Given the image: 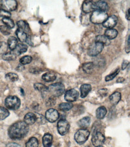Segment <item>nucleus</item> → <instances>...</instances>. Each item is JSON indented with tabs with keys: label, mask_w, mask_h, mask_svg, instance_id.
Segmentation results:
<instances>
[{
	"label": "nucleus",
	"mask_w": 130,
	"mask_h": 147,
	"mask_svg": "<svg viewBox=\"0 0 130 147\" xmlns=\"http://www.w3.org/2000/svg\"><path fill=\"white\" fill-rule=\"evenodd\" d=\"M29 127L24 121H18L12 124L8 130L9 136L11 139H21L27 135Z\"/></svg>",
	"instance_id": "obj_1"
},
{
	"label": "nucleus",
	"mask_w": 130,
	"mask_h": 147,
	"mask_svg": "<svg viewBox=\"0 0 130 147\" xmlns=\"http://www.w3.org/2000/svg\"><path fill=\"white\" fill-rule=\"evenodd\" d=\"M108 18V15L105 11L95 10L90 16V21L95 24H103Z\"/></svg>",
	"instance_id": "obj_2"
},
{
	"label": "nucleus",
	"mask_w": 130,
	"mask_h": 147,
	"mask_svg": "<svg viewBox=\"0 0 130 147\" xmlns=\"http://www.w3.org/2000/svg\"><path fill=\"white\" fill-rule=\"evenodd\" d=\"M5 106L10 110H17L21 106V100L16 96H9L5 100Z\"/></svg>",
	"instance_id": "obj_3"
},
{
	"label": "nucleus",
	"mask_w": 130,
	"mask_h": 147,
	"mask_svg": "<svg viewBox=\"0 0 130 147\" xmlns=\"http://www.w3.org/2000/svg\"><path fill=\"white\" fill-rule=\"evenodd\" d=\"M89 136L90 132L88 129H86V128H81V129L78 130L76 132L75 136H74V138H75V141L77 144L82 145L87 141Z\"/></svg>",
	"instance_id": "obj_4"
},
{
	"label": "nucleus",
	"mask_w": 130,
	"mask_h": 147,
	"mask_svg": "<svg viewBox=\"0 0 130 147\" xmlns=\"http://www.w3.org/2000/svg\"><path fill=\"white\" fill-rule=\"evenodd\" d=\"M65 88L63 84L57 83L51 84L48 87V91L54 96H60L65 92Z\"/></svg>",
	"instance_id": "obj_5"
},
{
	"label": "nucleus",
	"mask_w": 130,
	"mask_h": 147,
	"mask_svg": "<svg viewBox=\"0 0 130 147\" xmlns=\"http://www.w3.org/2000/svg\"><path fill=\"white\" fill-rule=\"evenodd\" d=\"M104 45L100 42H95L91 45L88 50V54L91 57H95L103 50Z\"/></svg>",
	"instance_id": "obj_6"
},
{
	"label": "nucleus",
	"mask_w": 130,
	"mask_h": 147,
	"mask_svg": "<svg viewBox=\"0 0 130 147\" xmlns=\"http://www.w3.org/2000/svg\"><path fill=\"white\" fill-rule=\"evenodd\" d=\"M105 140H106V138H105L104 135L100 131L96 130L94 132V133H93L92 138V142L94 146H102V145L105 142Z\"/></svg>",
	"instance_id": "obj_7"
},
{
	"label": "nucleus",
	"mask_w": 130,
	"mask_h": 147,
	"mask_svg": "<svg viewBox=\"0 0 130 147\" xmlns=\"http://www.w3.org/2000/svg\"><path fill=\"white\" fill-rule=\"evenodd\" d=\"M69 123L66 119H60L57 123V130L61 136H64L69 130Z\"/></svg>",
	"instance_id": "obj_8"
},
{
	"label": "nucleus",
	"mask_w": 130,
	"mask_h": 147,
	"mask_svg": "<svg viewBox=\"0 0 130 147\" xmlns=\"http://www.w3.org/2000/svg\"><path fill=\"white\" fill-rule=\"evenodd\" d=\"M45 118L49 122H54L59 118V113L57 110L49 109L45 113Z\"/></svg>",
	"instance_id": "obj_9"
},
{
	"label": "nucleus",
	"mask_w": 130,
	"mask_h": 147,
	"mask_svg": "<svg viewBox=\"0 0 130 147\" xmlns=\"http://www.w3.org/2000/svg\"><path fill=\"white\" fill-rule=\"evenodd\" d=\"M79 96L78 92L75 89H70L66 92L65 94V99L66 101L72 102L75 101Z\"/></svg>",
	"instance_id": "obj_10"
},
{
	"label": "nucleus",
	"mask_w": 130,
	"mask_h": 147,
	"mask_svg": "<svg viewBox=\"0 0 130 147\" xmlns=\"http://www.w3.org/2000/svg\"><path fill=\"white\" fill-rule=\"evenodd\" d=\"M1 2L3 9L10 11H14L17 9L18 3L15 0H5V1H2Z\"/></svg>",
	"instance_id": "obj_11"
},
{
	"label": "nucleus",
	"mask_w": 130,
	"mask_h": 147,
	"mask_svg": "<svg viewBox=\"0 0 130 147\" xmlns=\"http://www.w3.org/2000/svg\"><path fill=\"white\" fill-rule=\"evenodd\" d=\"M117 21H118V19L116 16L111 15L108 17L107 20L102 24V26L104 27L107 28H113L116 26Z\"/></svg>",
	"instance_id": "obj_12"
},
{
	"label": "nucleus",
	"mask_w": 130,
	"mask_h": 147,
	"mask_svg": "<svg viewBox=\"0 0 130 147\" xmlns=\"http://www.w3.org/2000/svg\"><path fill=\"white\" fill-rule=\"evenodd\" d=\"M82 10L85 13H89L96 10L95 4L92 1H85L82 5Z\"/></svg>",
	"instance_id": "obj_13"
},
{
	"label": "nucleus",
	"mask_w": 130,
	"mask_h": 147,
	"mask_svg": "<svg viewBox=\"0 0 130 147\" xmlns=\"http://www.w3.org/2000/svg\"><path fill=\"white\" fill-rule=\"evenodd\" d=\"M109 100L111 105L116 106L121 100V94L119 92H116L109 96Z\"/></svg>",
	"instance_id": "obj_14"
},
{
	"label": "nucleus",
	"mask_w": 130,
	"mask_h": 147,
	"mask_svg": "<svg viewBox=\"0 0 130 147\" xmlns=\"http://www.w3.org/2000/svg\"><path fill=\"white\" fill-rule=\"evenodd\" d=\"M94 4L96 10H100L106 12L108 9L107 3L104 1H98L94 3Z\"/></svg>",
	"instance_id": "obj_15"
},
{
	"label": "nucleus",
	"mask_w": 130,
	"mask_h": 147,
	"mask_svg": "<svg viewBox=\"0 0 130 147\" xmlns=\"http://www.w3.org/2000/svg\"><path fill=\"white\" fill-rule=\"evenodd\" d=\"M57 78L56 74L54 72H48L42 75V78L45 82H51L54 81Z\"/></svg>",
	"instance_id": "obj_16"
},
{
	"label": "nucleus",
	"mask_w": 130,
	"mask_h": 147,
	"mask_svg": "<svg viewBox=\"0 0 130 147\" xmlns=\"http://www.w3.org/2000/svg\"><path fill=\"white\" fill-rule=\"evenodd\" d=\"M24 122L27 125H33L36 122V116L35 113H28L24 116Z\"/></svg>",
	"instance_id": "obj_17"
},
{
	"label": "nucleus",
	"mask_w": 130,
	"mask_h": 147,
	"mask_svg": "<svg viewBox=\"0 0 130 147\" xmlns=\"http://www.w3.org/2000/svg\"><path fill=\"white\" fill-rule=\"evenodd\" d=\"M18 44V39L14 36H10L9 38L7 40V45L9 48L12 51L15 50V49L17 47Z\"/></svg>",
	"instance_id": "obj_18"
},
{
	"label": "nucleus",
	"mask_w": 130,
	"mask_h": 147,
	"mask_svg": "<svg viewBox=\"0 0 130 147\" xmlns=\"http://www.w3.org/2000/svg\"><path fill=\"white\" fill-rule=\"evenodd\" d=\"M92 86L89 84H84L80 87V92H81V97L85 98L91 91Z\"/></svg>",
	"instance_id": "obj_19"
},
{
	"label": "nucleus",
	"mask_w": 130,
	"mask_h": 147,
	"mask_svg": "<svg viewBox=\"0 0 130 147\" xmlns=\"http://www.w3.org/2000/svg\"><path fill=\"white\" fill-rule=\"evenodd\" d=\"M43 145L44 147H51L53 144V136L49 133H46L43 137Z\"/></svg>",
	"instance_id": "obj_20"
},
{
	"label": "nucleus",
	"mask_w": 130,
	"mask_h": 147,
	"mask_svg": "<svg viewBox=\"0 0 130 147\" xmlns=\"http://www.w3.org/2000/svg\"><path fill=\"white\" fill-rule=\"evenodd\" d=\"M117 34H118V32L116 30L113 29V28H108L107 30H106L105 32V36H106L107 38L110 39H114L116 38V36H117Z\"/></svg>",
	"instance_id": "obj_21"
},
{
	"label": "nucleus",
	"mask_w": 130,
	"mask_h": 147,
	"mask_svg": "<svg viewBox=\"0 0 130 147\" xmlns=\"http://www.w3.org/2000/svg\"><path fill=\"white\" fill-rule=\"evenodd\" d=\"M107 111L104 106H101L97 109L96 111V116L99 119H102L107 115Z\"/></svg>",
	"instance_id": "obj_22"
},
{
	"label": "nucleus",
	"mask_w": 130,
	"mask_h": 147,
	"mask_svg": "<svg viewBox=\"0 0 130 147\" xmlns=\"http://www.w3.org/2000/svg\"><path fill=\"white\" fill-rule=\"evenodd\" d=\"M18 27L20 30H22V31L26 32V33L30 31V27L28 23L26 21L20 20L17 22Z\"/></svg>",
	"instance_id": "obj_23"
},
{
	"label": "nucleus",
	"mask_w": 130,
	"mask_h": 147,
	"mask_svg": "<svg viewBox=\"0 0 130 147\" xmlns=\"http://www.w3.org/2000/svg\"><path fill=\"white\" fill-rule=\"evenodd\" d=\"M28 50V46H27L26 44H23V43H20L18 44L17 45L16 48L15 49V53L16 55H21L23 53H26Z\"/></svg>",
	"instance_id": "obj_24"
},
{
	"label": "nucleus",
	"mask_w": 130,
	"mask_h": 147,
	"mask_svg": "<svg viewBox=\"0 0 130 147\" xmlns=\"http://www.w3.org/2000/svg\"><path fill=\"white\" fill-rule=\"evenodd\" d=\"M90 123V118L89 117H84L83 118L81 119L78 121V125L79 127L82 128H88Z\"/></svg>",
	"instance_id": "obj_25"
},
{
	"label": "nucleus",
	"mask_w": 130,
	"mask_h": 147,
	"mask_svg": "<svg viewBox=\"0 0 130 147\" xmlns=\"http://www.w3.org/2000/svg\"><path fill=\"white\" fill-rule=\"evenodd\" d=\"M16 34L18 37V39L20 41H21V42H25L27 41V39L28 38V36L27 34L24 32L22 30H20L19 28H18L16 31Z\"/></svg>",
	"instance_id": "obj_26"
},
{
	"label": "nucleus",
	"mask_w": 130,
	"mask_h": 147,
	"mask_svg": "<svg viewBox=\"0 0 130 147\" xmlns=\"http://www.w3.org/2000/svg\"><path fill=\"white\" fill-rule=\"evenodd\" d=\"M96 42H100L104 45L108 46L110 44V39H108L105 35H98L96 37L95 39Z\"/></svg>",
	"instance_id": "obj_27"
},
{
	"label": "nucleus",
	"mask_w": 130,
	"mask_h": 147,
	"mask_svg": "<svg viewBox=\"0 0 130 147\" xmlns=\"http://www.w3.org/2000/svg\"><path fill=\"white\" fill-rule=\"evenodd\" d=\"M17 57L16 54L13 51H9L3 55V59L5 61H14Z\"/></svg>",
	"instance_id": "obj_28"
},
{
	"label": "nucleus",
	"mask_w": 130,
	"mask_h": 147,
	"mask_svg": "<svg viewBox=\"0 0 130 147\" xmlns=\"http://www.w3.org/2000/svg\"><path fill=\"white\" fill-rule=\"evenodd\" d=\"M95 64L93 62L85 63L82 65V68L83 71L87 74H90L92 72L94 69Z\"/></svg>",
	"instance_id": "obj_29"
},
{
	"label": "nucleus",
	"mask_w": 130,
	"mask_h": 147,
	"mask_svg": "<svg viewBox=\"0 0 130 147\" xmlns=\"http://www.w3.org/2000/svg\"><path fill=\"white\" fill-rule=\"evenodd\" d=\"M34 88L36 90H38L42 93H45L48 91V87L46 86L45 85L40 83H36L34 84Z\"/></svg>",
	"instance_id": "obj_30"
},
{
	"label": "nucleus",
	"mask_w": 130,
	"mask_h": 147,
	"mask_svg": "<svg viewBox=\"0 0 130 147\" xmlns=\"http://www.w3.org/2000/svg\"><path fill=\"white\" fill-rule=\"evenodd\" d=\"M59 109L61 111H68V110H71L73 107V104L71 102H62L60 104V105L59 106Z\"/></svg>",
	"instance_id": "obj_31"
},
{
	"label": "nucleus",
	"mask_w": 130,
	"mask_h": 147,
	"mask_svg": "<svg viewBox=\"0 0 130 147\" xmlns=\"http://www.w3.org/2000/svg\"><path fill=\"white\" fill-rule=\"evenodd\" d=\"M26 147H38L39 142L38 140L34 137L31 138L26 143Z\"/></svg>",
	"instance_id": "obj_32"
},
{
	"label": "nucleus",
	"mask_w": 130,
	"mask_h": 147,
	"mask_svg": "<svg viewBox=\"0 0 130 147\" xmlns=\"http://www.w3.org/2000/svg\"><path fill=\"white\" fill-rule=\"evenodd\" d=\"M2 21L4 26L8 27L9 28H13L15 27V23L13 20H12L10 18H4L2 19Z\"/></svg>",
	"instance_id": "obj_33"
},
{
	"label": "nucleus",
	"mask_w": 130,
	"mask_h": 147,
	"mask_svg": "<svg viewBox=\"0 0 130 147\" xmlns=\"http://www.w3.org/2000/svg\"><path fill=\"white\" fill-rule=\"evenodd\" d=\"M5 78L9 81L15 82H16L18 80V79H19V77H18V76L15 73L9 72V73H7V74L5 75Z\"/></svg>",
	"instance_id": "obj_34"
},
{
	"label": "nucleus",
	"mask_w": 130,
	"mask_h": 147,
	"mask_svg": "<svg viewBox=\"0 0 130 147\" xmlns=\"http://www.w3.org/2000/svg\"><path fill=\"white\" fill-rule=\"evenodd\" d=\"M9 110L3 107L0 106V119L4 120L9 116Z\"/></svg>",
	"instance_id": "obj_35"
},
{
	"label": "nucleus",
	"mask_w": 130,
	"mask_h": 147,
	"mask_svg": "<svg viewBox=\"0 0 130 147\" xmlns=\"http://www.w3.org/2000/svg\"><path fill=\"white\" fill-rule=\"evenodd\" d=\"M9 47L5 42H0V54H4L8 52Z\"/></svg>",
	"instance_id": "obj_36"
},
{
	"label": "nucleus",
	"mask_w": 130,
	"mask_h": 147,
	"mask_svg": "<svg viewBox=\"0 0 130 147\" xmlns=\"http://www.w3.org/2000/svg\"><path fill=\"white\" fill-rule=\"evenodd\" d=\"M32 60H33V59H32V56H25L20 59V62L21 65H27V64L30 63L32 62Z\"/></svg>",
	"instance_id": "obj_37"
},
{
	"label": "nucleus",
	"mask_w": 130,
	"mask_h": 147,
	"mask_svg": "<svg viewBox=\"0 0 130 147\" xmlns=\"http://www.w3.org/2000/svg\"><path fill=\"white\" fill-rule=\"evenodd\" d=\"M119 72H120V69L119 68L117 69L114 72H113L112 74H109L106 77V78H105L106 79V81L109 82L110 80H112L113 79H114L117 76V75L118 74Z\"/></svg>",
	"instance_id": "obj_38"
},
{
	"label": "nucleus",
	"mask_w": 130,
	"mask_h": 147,
	"mask_svg": "<svg viewBox=\"0 0 130 147\" xmlns=\"http://www.w3.org/2000/svg\"><path fill=\"white\" fill-rule=\"evenodd\" d=\"M36 116V121L40 124H44L46 122V118H44V116L39 113H35Z\"/></svg>",
	"instance_id": "obj_39"
},
{
	"label": "nucleus",
	"mask_w": 130,
	"mask_h": 147,
	"mask_svg": "<svg viewBox=\"0 0 130 147\" xmlns=\"http://www.w3.org/2000/svg\"><path fill=\"white\" fill-rule=\"evenodd\" d=\"M0 32L4 35L8 36L10 34V28L5 26H0Z\"/></svg>",
	"instance_id": "obj_40"
},
{
	"label": "nucleus",
	"mask_w": 130,
	"mask_h": 147,
	"mask_svg": "<svg viewBox=\"0 0 130 147\" xmlns=\"http://www.w3.org/2000/svg\"><path fill=\"white\" fill-rule=\"evenodd\" d=\"M11 16V13L10 11H8L4 9H0V17L4 18H10Z\"/></svg>",
	"instance_id": "obj_41"
},
{
	"label": "nucleus",
	"mask_w": 130,
	"mask_h": 147,
	"mask_svg": "<svg viewBox=\"0 0 130 147\" xmlns=\"http://www.w3.org/2000/svg\"><path fill=\"white\" fill-rule=\"evenodd\" d=\"M55 104V96H53L52 97L49 98L48 101L46 102V106L48 107H51L53 106H54Z\"/></svg>",
	"instance_id": "obj_42"
},
{
	"label": "nucleus",
	"mask_w": 130,
	"mask_h": 147,
	"mask_svg": "<svg viewBox=\"0 0 130 147\" xmlns=\"http://www.w3.org/2000/svg\"><path fill=\"white\" fill-rule=\"evenodd\" d=\"M125 52L127 53H130V34L128 36V40L127 42V44L125 46Z\"/></svg>",
	"instance_id": "obj_43"
},
{
	"label": "nucleus",
	"mask_w": 130,
	"mask_h": 147,
	"mask_svg": "<svg viewBox=\"0 0 130 147\" xmlns=\"http://www.w3.org/2000/svg\"><path fill=\"white\" fill-rule=\"evenodd\" d=\"M128 64H129L128 61L125 60H123L122 63V70H125L127 68V67L128 66Z\"/></svg>",
	"instance_id": "obj_44"
},
{
	"label": "nucleus",
	"mask_w": 130,
	"mask_h": 147,
	"mask_svg": "<svg viewBox=\"0 0 130 147\" xmlns=\"http://www.w3.org/2000/svg\"><path fill=\"white\" fill-rule=\"evenodd\" d=\"M99 93L102 96H106L107 95V90L106 89H101L99 91Z\"/></svg>",
	"instance_id": "obj_45"
},
{
	"label": "nucleus",
	"mask_w": 130,
	"mask_h": 147,
	"mask_svg": "<svg viewBox=\"0 0 130 147\" xmlns=\"http://www.w3.org/2000/svg\"><path fill=\"white\" fill-rule=\"evenodd\" d=\"M6 147H21V146L19 144H18L11 142V143H9L7 145H6Z\"/></svg>",
	"instance_id": "obj_46"
},
{
	"label": "nucleus",
	"mask_w": 130,
	"mask_h": 147,
	"mask_svg": "<svg viewBox=\"0 0 130 147\" xmlns=\"http://www.w3.org/2000/svg\"><path fill=\"white\" fill-rule=\"evenodd\" d=\"M126 18L128 21H130V8L128 9L126 13Z\"/></svg>",
	"instance_id": "obj_47"
},
{
	"label": "nucleus",
	"mask_w": 130,
	"mask_h": 147,
	"mask_svg": "<svg viewBox=\"0 0 130 147\" xmlns=\"http://www.w3.org/2000/svg\"><path fill=\"white\" fill-rule=\"evenodd\" d=\"M124 81H125V79L123 78V77H119L116 80V82L118 83H123Z\"/></svg>",
	"instance_id": "obj_48"
},
{
	"label": "nucleus",
	"mask_w": 130,
	"mask_h": 147,
	"mask_svg": "<svg viewBox=\"0 0 130 147\" xmlns=\"http://www.w3.org/2000/svg\"><path fill=\"white\" fill-rule=\"evenodd\" d=\"M24 65H18V66L17 67V71H22V70H24Z\"/></svg>",
	"instance_id": "obj_49"
},
{
	"label": "nucleus",
	"mask_w": 130,
	"mask_h": 147,
	"mask_svg": "<svg viewBox=\"0 0 130 147\" xmlns=\"http://www.w3.org/2000/svg\"><path fill=\"white\" fill-rule=\"evenodd\" d=\"M3 9V5H2V4L0 3V9Z\"/></svg>",
	"instance_id": "obj_50"
},
{
	"label": "nucleus",
	"mask_w": 130,
	"mask_h": 147,
	"mask_svg": "<svg viewBox=\"0 0 130 147\" xmlns=\"http://www.w3.org/2000/svg\"><path fill=\"white\" fill-rule=\"evenodd\" d=\"M96 147H104V146H96Z\"/></svg>",
	"instance_id": "obj_51"
}]
</instances>
